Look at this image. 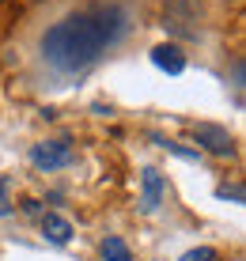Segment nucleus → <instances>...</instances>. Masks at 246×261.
<instances>
[{
  "label": "nucleus",
  "mask_w": 246,
  "mask_h": 261,
  "mask_svg": "<svg viewBox=\"0 0 246 261\" xmlns=\"http://www.w3.org/2000/svg\"><path fill=\"white\" fill-rule=\"evenodd\" d=\"M129 31V8L117 0H95L50 23L38 38L42 61L61 76L91 68L106 49H114Z\"/></svg>",
  "instance_id": "f257e3e1"
},
{
  "label": "nucleus",
  "mask_w": 246,
  "mask_h": 261,
  "mask_svg": "<svg viewBox=\"0 0 246 261\" xmlns=\"http://www.w3.org/2000/svg\"><path fill=\"white\" fill-rule=\"evenodd\" d=\"M163 31L175 42H197L205 34V0H163Z\"/></svg>",
  "instance_id": "f03ea898"
},
{
  "label": "nucleus",
  "mask_w": 246,
  "mask_h": 261,
  "mask_svg": "<svg viewBox=\"0 0 246 261\" xmlns=\"http://www.w3.org/2000/svg\"><path fill=\"white\" fill-rule=\"evenodd\" d=\"M76 163V144L57 137V140H38L31 148V167L42 170V174H53V170H65Z\"/></svg>",
  "instance_id": "7ed1b4c3"
},
{
  "label": "nucleus",
  "mask_w": 246,
  "mask_h": 261,
  "mask_svg": "<svg viewBox=\"0 0 246 261\" xmlns=\"http://www.w3.org/2000/svg\"><path fill=\"white\" fill-rule=\"evenodd\" d=\"M193 140H197L201 151H208V155H216V159H235V151H239V144H235L231 133H227L224 125H212V121H197Z\"/></svg>",
  "instance_id": "20e7f679"
},
{
  "label": "nucleus",
  "mask_w": 246,
  "mask_h": 261,
  "mask_svg": "<svg viewBox=\"0 0 246 261\" xmlns=\"http://www.w3.org/2000/svg\"><path fill=\"white\" fill-rule=\"evenodd\" d=\"M163 197H167V182H163V174L156 167H144V174H140V208L144 212H156L163 204Z\"/></svg>",
  "instance_id": "39448f33"
},
{
  "label": "nucleus",
  "mask_w": 246,
  "mask_h": 261,
  "mask_svg": "<svg viewBox=\"0 0 246 261\" xmlns=\"http://www.w3.org/2000/svg\"><path fill=\"white\" fill-rule=\"evenodd\" d=\"M42 235H45V242H53V246H65V242H72V223H68V216H61V212H45L42 216Z\"/></svg>",
  "instance_id": "423d86ee"
},
{
  "label": "nucleus",
  "mask_w": 246,
  "mask_h": 261,
  "mask_svg": "<svg viewBox=\"0 0 246 261\" xmlns=\"http://www.w3.org/2000/svg\"><path fill=\"white\" fill-rule=\"evenodd\" d=\"M152 65L170 72V76H182V72H186V53H182L175 42H163V46L152 49Z\"/></svg>",
  "instance_id": "0eeeda50"
},
{
  "label": "nucleus",
  "mask_w": 246,
  "mask_h": 261,
  "mask_svg": "<svg viewBox=\"0 0 246 261\" xmlns=\"http://www.w3.org/2000/svg\"><path fill=\"white\" fill-rule=\"evenodd\" d=\"M99 254H103V261H133V250L121 235H106L99 242Z\"/></svg>",
  "instance_id": "6e6552de"
},
{
  "label": "nucleus",
  "mask_w": 246,
  "mask_h": 261,
  "mask_svg": "<svg viewBox=\"0 0 246 261\" xmlns=\"http://www.w3.org/2000/svg\"><path fill=\"white\" fill-rule=\"evenodd\" d=\"M227 84H231L235 106H242V95H246V57H242V53L231 57V76H227Z\"/></svg>",
  "instance_id": "1a4fd4ad"
},
{
  "label": "nucleus",
  "mask_w": 246,
  "mask_h": 261,
  "mask_svg": "<svg viewBox=\"0 0 246 261\" xmlns=\"http://www.w3.org/2000/svg\"><path fill=\"white\" fill-rule=\"evenodd\" d=\"M216 197H224V201L242 204V201H246V190H242V182H231V186H220V190H216Z\"/></svg>",
  "instance_id": "9d476101"
},
{
  "label": "nucleus",
  "mask_w": 246,
  "mask_h": 261,
  "mask_svg": "<svg viewBox=\"0 0 246 261\" xmlns=\"http://www.w3.org/2000/svg\"><path fill=\"white\" fill-rule=\"evenodd\" d=\"M216 257H220V254H216L212 246H197V250H186L178 261H216Z\"/></svg>",
  "instance_id": "9b49d317"
},
{
  "label": "nucleus",
  "mask_w": 246,
  "mask_h": 261,
  "mask_svg": "<svg viewBox=\"0 0 246 261\" xmlns=\"http://www.w3.org/2000/svg\"><path fill=\"white\" fill-rule=\"evenodd\" d=\"M4 190H8V178H0V216H8V212H12V204H8Z\"/></svg>",
  "instance_id": "f8f14e48"
},
{
  "label": "nucleus",
  "mask_w": 246,
  "mask_h": 261,
  "mask_svg": "<svg viewBox=\"0 0 246 261\" xmlns=\"http://www.w3.org/2000/svg\"><path fill=\"white\" fill-rule=\"evenodd\" d=\"M224 4H239V0H224Z\"/></svg>",
  "instance_id": "ddd939ff"
},
{
  "label": "nucleus",
  "mask_w": 246,
  "mask_h": 261,
  "mask_svg": "<svg viewBox=\"0 0 246 261\" xmlns=\"http://www.w3.org/2000/svg\"><path fill=\"white\" fill-rule=\"evenodd\" d=\"M27 4H38V0H27Z\"/></svg>",
  "instance_id": "4468645a"
}]
</instances>
